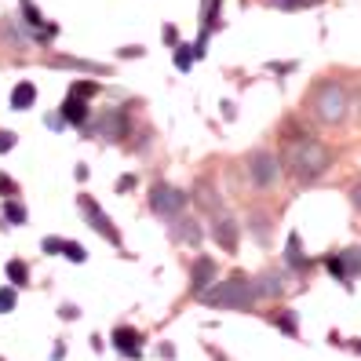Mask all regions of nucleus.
I'll return each mask as SVG.
<instances>
[{
	"mask_svg": "<svg viewBox=\"0 0 361 361\" xmlns=\"http://www.w3.org/2000/svg\"><path fill=\"white\" fill-rule=\"evenodd\" d=\"M274 4H278V8H285V11H292V8H300L303 0H274Z\"/></svg>",
	"mask_w": 361,
	"mask_h": 361,
	"instance_id": "nucleus-28",
	"label": "nucleus"
},
{
	"mask_svg": "<svg viewBox=\"0 0 361 361\" xmlns=\"http://www.w3.org/2000/svg\"><path fill=\"white\" fill-rule=\"evenodd\" d=\"M0 194H15V183H11L4 172H0Z\"/></svg>",
	"mask_w": 361,
	"mask_h": 361,
	"instance_id": "nucleus-26",
	"label": "nucleus"
},
{
	"mask_svg": "<svg viewBox=\"0 0 361 361\" xmlns=\"http://www.w3.org/2000/svg\"><path fill=\"white\" fill-rule=\"evenodd\" d=\"M4 310H15V292L11 288H0V314Z\"/></svg>",
	"mask_w": 361,
	"mask_h": 361,
	"instance_id": "nucleus-24",
	"label": "nucleus"
},
{
	"mask_svg": "<svg viewBox=\"0 0 361 361\" xmlns=\"http://www.w3.org/2000/svg\"><path fill=\"white\" fill-rule=\"evenodd\" d=\"M256 295H281V278H274V274H267V278L259 281Z\"/></svg>",
	"mask_w": 361,
	"mask_h": 361,
	"instance_id": "nucleus-17",
	"label": "nucleus"
},
{
	"mask_svg": "<svg viewBox=\"0 0 361 361\" xmlns=\"http://www.w3.org/2000/svg\"><path fill=\"white\" fill-rule=\"evenodd\" d=\"M339 263H343V274H347V281L357 278L361 274V252L357 248H347V252H339Z\"/></svg>",
	"mask_w": 361,
	"mask_h": 361,
	"instance_id": "nucleus-13",
	"label": "nucleus"
},
{
	"mask_svg": "<svg viewBox=\"0 0 361 361\" xmlns=\"http://www.w3.org/2000/svg\"><path fill=\"white\" fill-rule=\"evenodd\" d=\"M44 252H62V241H59V238H48V241H44Z\"/></svg>",
	"mask_w": 361,
	"mask_h": 361,
	"instance_id": "nucleus-29",
	"label": "nucleus"
},
{
	"mask_svg": "<svg viewBox=\"0 0 361 361\" xmlns=\"http://www.w3.org/2000/svg\"><path fill=\"white\" fill-rule=\"evenodd\" d=\"M95 92H99V84H95V80H77L70 95H77V99H88V95H95Z\"/></svg>",
	"mask_w": 361,
	"mask_h": 361,
	"instance_id": "nucleus-18",
	"label": "nucleus"
},
{
	"mask_svg": "<svg viewBox=\"0 0 361 361\" xmlns=\"http://www.w3.org/2000/svg\"><path fill=\"white\" fill-rule=\"evenodd\" d=\"M99 132H102V135H114V139H117V135L124 132V117H121V110H114L110 117H106V121L99 124Z\"/></svg>",
	"mask_w": 361,
	"mask_h": 361,
	"instance_id": "nucleus-15",
	"label": "nucleus"
},
{
	"mask_svg": "<svg viewBox=\"0 0 361 361\" xmlns=\"http://www.w3.org/2000/svg\"><path fill=\"white\" fill-rule=\"evenodd\" d=\"M23 11H26V18H30V26H44V18H40V11L30 4V0H23Z\"/></svg>",
	"mask_w": 361,
	"mask_h": 361,
	"instance_id": "nucleus-22",
	"label": "nucleus"
},
{
	"mask_svg": "<svg viewBox=\"0 0 361 361\" xmlns=\"http://www.w3.org/2000/svg\"><path fill=\"white\" fill-rule=\"evenodd\" d=\"M325 267H329V274H332L336 281H347V274H343V263H339V256H329V259H325Z\"/></svg>",
	"mask_w": 361,
	"mask_h": 361,
	"instance_id": "nucleus-21",
	"label": "nucleus"
},
{
	"mask_svg": "<svg viewBox=\"0 0 361 361\" xmlns=\"http://www.w3.org/2000/svg\"><path fill=\"white\" fill-rule=\"evenodd\" d=\"M201 303L208 307H223V310H248L256 303V285H252L245 274H233L223 285H212V288H201Z\"/></svg>",
	"mask_w": 361,
	"mask_h": 361,
	"instance_id": "nucleus-2",
	"label": "nucleus"
},
{
	"mask_svg": "<svg viewBox=\"0 0 361 361\" xmlns=\"http://www.w3.org/2000/svg\"><path fill=\"white\" fill-rule=\"evenodd\" d=\"M270 322L278 325L285 336H295V332H300V322H295V314H292V310H278V314L270 317Z\"/></svg>",
	"mask_w": 361,
	"mask_h": 361,
	"instance_id": "nucleus-14",
	"label": "nucleus"
},
{
	"mask_svg": "<svg viewBox=\"0 0 361 361\" xmlns=\"http://www.w3.org/2000/svg\"><path fill=\"white\" fill-rule=\"evenodd\" d=\"M248 176H252V183H256L259 190H267V186L278 183V176H281V161L274 157V154H267V150H256V154L248 157Z\"/></svg>",
	"mask_w": 361,
	"mask_h": 361,
	"instance_id": "nucleus-4",
	"label": "nucleus"
},
{
	"mask_svg": "<svg viewBox=\"0 0 361 361\" xmlns=\"http://www.w3.org/2000/svg\"><path fill=\"white\" fill-rule=\"evenodd\" d=\"M62 117H66L70 124H84V121H88V102L77 99V95H70L66 102H62Z\"/></svg>",
	"mask_w": 361,
	"mask_h": 361,
	"instance_id": "nucleus-10",
	"label": "nucleus"
},
{
	"mask_svg": "<svg viewBox=\"0 0 361 361\" xmlns=\"http://www.w3.org/2000/svg\"><path fill=\"white\" fill-rule=\"evenodd\" d=\"M11 146H15V135L11 132H0V154H8Z\"/></svg>",
	"mask_w": 361,
	"mask_h": 361,
	"instance_id": "nucleus-25",
	"label": "nucleus"
},
{
	"mask_svg": "<svg viewBox=\"0 0 361 361\" xmlns=\"http://www.w3.org/2000/svg\"><path fill=\"white\" fill-rule=\"evenodd\" d=\"M114 343H117V350H124L128 357H139V343H142V336L135 332V329H114Z\"/></svg>",
	"mask_w": 361,
	"mask_h": 361,
	"instance_id": "nucleus-8",
	"label": "nucleus"
},
{
	"mask_svg": "<svg viewBox=\"0 0 361 361\" xmlns=\"http://www.w3.org/2000/svg\"><path fill=\"white\" fill-rule=\"evenodd\" d=\"M186 204V197L179 194V190L172 186H154V194H150V208L161 212V216H176V212Z\"/></svg>",
	"mask_w": 361,
	"mask_h": 361,
	"instance_id": "nucleus-5",
	"label": "nucleus"
},
{
	"mask_svg": "<svg viewBox=\"0 0 361 361\" xmlns=\"http://www.w3.org/2000/svg\"><path fill=\"white\" fill-rule=\"evenodd\" d=\"M62 252H66V259H73V263H84V259H88L77 241H62Z\"/></svg>",
	"mask_w": 361,
	"mask_h": 361,
	"instance_id": "nucleus-20",
	"label": "nucleus"
},
{
	"mask_svg": "<svg viewBox=\"0 0 361 361\" xmlns=\"http://www.w3.org/2000/svg\"><path fill=\"white\" fill-rule=\"evenodd\" d=\"M212 238H216L226 252L238 248V223H233L230 216H223V212H216V226H212Z\"/></svg>",
	"mask_w": 361,
	"mask_h": 361,
	"instance_id": "nucleus-7",
	"label": "nucleus"
},
{
	"mask_svg": "<svg viewBox=\"0 0 361 361\" xmlns=\"http://www.w3.org/2000/svg\"><path fill=\"white\" fill-rule=\"evenodd\" d=\"M37 102V88L30 80L23 84H15V92H11V110H30V106Z\"/></svg>",
	"mask_w": 361,
	"mask_h": 361,
	"instance_id": "nucleus-9",
	"label": "nucleus"
},
{
	"mask_svg": "<svg viewBox=\"0 0 361 361\" xmlns=\"http://www.w3.org/2000/svg\"><path fill=\"white\" fill-rule=\"evenodd\" d=\"M310 110H314V117L322 121V124H339L347 117V88L339 80H322L314 88V95H310Z\"/></svg>",
	"mask_w": 361,
	"mask_h": 361,
	"instance_id": "nucleus-3",
	"label": "nucleus"
},
{
	"mask_svg": "<svg viewBox=\"0 0 361 361\" xmlns=\"http://www.w3.org/2000/svg\"><path fill=\"white\" fill-rule=\"evenodd\" d=\"M80 208H84V216L92 219V226H95V230L102 233L106 241H114V245H121V233L114 230V223L106 219V212H102V208H99V204H95L92 197H80Z\"/></svg>",
	"mask_w": 361,
	"mask_h": 361,
	"instance_id": "nucleus-6",
	"label": "nucleus"
},
{
	"mask_svg": "<svg viewBox=\"0 0 361 361\" xmlns=\"http://www.w3.org/2000/svg\"><path fill=\"white\" fill-rule=\"evenodd\" d=\"M354 350H361V339H354Z\"/></svg>",
	"mask_w": 361,
	"mask_h": 361,
	"instance_id": "nucleus-30",
	"label": "nucleus"
},
{
	"mask_svg": "<svg viewBox=\"0 0 361 361\" xmlns=\"http://www.w3.org/2000/svg\"><path fill=\"white\" fill-rule=\"evenodd\" d=\"M285 263L303 270L307 267V256H303V245H300V233H288V248H285Z\"/></svg>",
	"mask_w": 361,
	"mask_h": 361,
	"instance_id": "nucleus-11",
	"label": "nucleus"
},
{
	"mask_svg": "<svg viewBox=\"0 0 361 361\" xmlns=\"http://www.w3.org/2000/svg\"><path fill=\"white\" fill-rule=\"evenodd\" d=\"M350 201H354V208L361 212V183H354V186H350Z\"/></svg>",
	"mask_w": 361,
	"mask_h": 361,
	"instance_id": "nucleus-27",
	"label": "nucleus"
},
{
	"mask_svg": "<svg viewBox=\"0 0 361 361\" xmlns=\"http://www.w3.org/2000/svg\"><path fill=\"white\" fill-rule=\"evenodd\" d=\"M212 274H216V263H212V259H197L194 263V292H201L212 281Z\"/></svg>",
	"mask_w": 361,
	"mask_h": 361,
	"instance_id": "nucleus-12",
	"label": "nucleus"
},
{
	"mask_svg": "<svg viewBox=\"0 0 361 361\" xmlns=\"http://www.w3.org/2000/svg\"><path fill=\"white\" fill-rule=\"evenodd\" d=\"M285 164H288V172L300 179V183H314V179L325 176V168L332 164V154H329L317 139L307 135V139H295V142L288 146Z\"/></svg>",
	"mask_w": 361,
	"mask_h": 361,
	"instance_id": "nucleus-1",
	"label": "nucleus"
},
{
	"mask_svg": "<svg viewBox=\"0 0 361 361\" xmlns=\"http://www.w3.org/2000/svg\"><path fill=\"white\" fill-rule=\"evenodd\" d=\"M8 278H11V285H26V278H30L26 263H23V259H11V263H8Z\"/></svg>",
	"mask_w": 361,
	"mask_h": 361,
	"instance_id": "nucleus-16",
	"label": "nucleus"
},
{
	"mask_svg": "<svg viewBox=\"0 0 361 361\" xmlns=\"http://www.w3.org/2000/svg\"><path fill=\"white\" fill-rule=\"evenodd\" d=\"M176 62H179V70H190V62H194V48H179Z\"/></svg>",
	"mask_w": 361,
	"mask_h": 361,
	"instance_id": "nucleus-23",
	"label": "nucleus"
},
{
	"mask_svg": "<svg viewBox=\"0 0 361 361\" xmlns=\"http://www.w3.org/2000/svg\"><path fill=\"white\" fill-rule=\"evenodd\" d=\"M4 216H8L11 223H26V208L18 204V201H8V204H4Z\"/></svg>",
	"mask_w": 361,
	"mask_h": 361,
	"instance_id": "nucleus-19",
	"label": "nucleus"
}]
</instances>
